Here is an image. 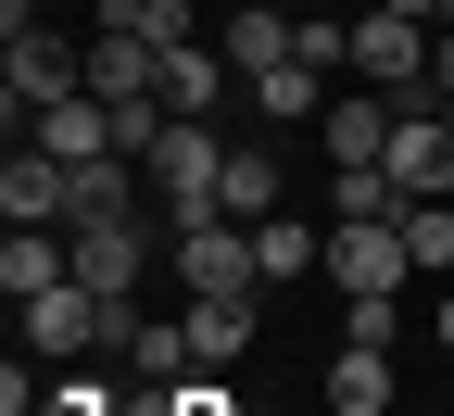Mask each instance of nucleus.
I'll return each instance as SVG.
<instances>
[{"mask_svg":"<svg viewBox=\"0 0 454 416\" xmlns=\"http://www.w3.org/2000/svg\"><path fill=\"white\" fill-rule=\"evenodd\" d=\"M391 114L404 101H328L316 127H328V164H391Z\"/></svg>","mask_w":454,"mask_h":416,"instance_id":"13","label":"nucleus"},{"mask_svg":"<svg viewBox=\"0 0 454 416\" xmlns=\"http://www.w3.org/2000/svg\"><path fill=\"white\" fill-rule=\"evenodd\" d=\"M391 215H404L391 164H328V227H391Z\"/></svg>","mask_w":454,"mask_h":416,"instance_id":"11","label":"nucleus"},{"mask_svg":"<svg viewBox=\"0 0 454 416\" xmlns=\"http://www.w3.org/2000/svg\"><path fill=\"white\" fill-rule=\"evenodd\" d=\"M76 290H101V303H139V265H152V227L139 215H76Z\"/></svg>","mask_w":454,"mask_h":416,"instance_id":"6","label":"nucleus"},{"mask_svg":"<svg viewBox=\"0 0 454 416\" xmlns=\"http://www.w3.org/2000/svg\"><path fill=\"white\" fill-rule=\"evenodd\" d=\"M253 253H265V290H291V278H316V227H303L291 202H278V215L253 227Z\"/></svg>","mask_w":454,"mask_h":416,"instance_id":"18","label":"nucleus"},{"mask_svg":"<svg viewBox=\"0 0 454 416\" xmlns=\"http://www.w3.org/2000/svg\"><path fill=\"white\" fill-rule=\"evenodd\" d=\"M38 13H51V0H0V38H26V26H38Z\"/></svg>","mask_w":454,"mask_h":416,"instance_id":"25","label":"nucleus"},{"mask_svg":"<svg viewBox=\"0 0 454 416\" xmlns=\"http://www.w3.org/2000/svg\"><path fill=\"white\" fill-rule=\"evenodd\" d=\"M391 13H417V26H442V0H391Z\"/></svg>","mask_w":454,"mask_h":416,"instance_id":"26","label":"nucleus"},{"mask_svg":"<svg viewBox=\"0 0 454 416\" xmlns=\"http://www.w3.org/2000/svg\"><path fill=\"white\" fill-rule=\"evenodd\" d=\"M328 416H366V404H328Z\"/></svg>","mask_w":454,"mask_h":416,"instance_id":"27","label":"nucleus"},{"mask_svg":"<svg viewBox=\"0 0 454 416\" xmlns=\"http://www.w3.org/2000/svg\"><path fill=\"white\" fill-rule=\"evenodd\" d=\"M101 26H127L152 51H190V0H101Z\"/></svg>","mask_w":454,"mask_h":416,"instance_id":"20","label":"nucleus"},{"mask_svg":"<svg viewBox=\"0 0 454 416\" xmlns=\"http://www.w3.org/2000/svg\"><path fill=\"white\" fill-rule=\"evenodd\" d=\"M429 38H442V26H417V13H391V0H366V13H354V76L417 101V89H429Z\"/></svg>","mask_w":454,"mask_h":416,"instance_id":"5","label":"nucleus"},{"mask_svg":"<svg viewBox=\"0 0 454 416\" xmlns=\"http://www.w3.org/2000/svg\"><path fill=\"white\" fill-rule=\"evenodd\" d=\"M215 101H227V51H202V38L164 51V114H215Z\"/></svg>","mask_w":454,"mask_h":416,"instance_id":"16","label":"nucleus"},{"mask_svg":"<svg viewBox=\"0 0 454 416\" xmlns=\"http://www.w3.org/2000/svg\"><path fill=\"white\" fill-rule=\"evenodd\" d=\"M215 215H240V227H265V215H278V152H265V139H240V152H227Z\"/></svg>","mask_w":454,"mask_h":416,"instance_id":"14","label":"nucleus"},{"mask_svg":"<svg viewBox=\"0 0 454 416\" xmlns=\"http://www.w3.org/2000/svg\"><path fill=\"white\" fill-rule=\"evenodd\" d=\"M127 366H139V391H177L202 353H190V316H127Z\"/></svg>","mask_w":454,"mask_h":416,"instance_id":"12","label":"nucleus"},{"mask_svg":"<svg viewBox=\"0 0 454 416\" xmlns=\"http://www.w3.org/2000/svg\"><path fill=\"white\" fill-rule=\"evenodd\" d=\"M89 89H101V101H164V51L127 38V26H101V38H89Z\"/></svg>","mask_w":454,"mask_h":416,"instance_id":"9","label":"nucleus"},{"mask_svg":"<svg viewBox=\"0 0 454 416\" xmlns=\"http://www.w3.org/2000/svg\"><path fill=\"white\" fill-rule=\"evenodd\" d=\"M429 341L454 353V278H429Z\"/></svg>","mask_w":454,"mask_h":416,"instance_id":"24","label":"nucleus"},{"mask_svg":"<svg viewBox=\"0 0 454 416\" xmlns=\"http://www.w3.org/2000/svg\"><path fill=\"white\" fill-rule=\"evenodd\" d=\"M404 253L417 278H454V202H404Z\"/></svg>","mask_w":454,"mask_h":416,"instance_id":"21","label":"nucleus"},{"mask_svg":"<svg viewBox=\"0 0 454 416\" xmlns=\"http://www.w3.org/2000/svg\"><path fill=\"white\" fill-rule=\"evenodd\" d=\"M340 328H354V341H379V353H391V341H404V303H340Z\"/></svg>","mask_w":454,"mask_h":416,"instance_id":"22","label":"nucleus"},{"mask_svg":"<svg viewBox=\"0 0 454 416\" xmlns=\"http://www.w3.org/2000/svg\"><path fill=\"white\" fill-rule=\"evenodd\" d=\"M101 341H127V303H101V290H38L26 303V353H51V366H76V353H101Z\"/></svg>","mask_w":454,"mask_h":416,"instance_id":"3","label":"nucleus"},{"mask_svg":"<svg viewBox=\"0 0 454 416\" xmlns=\"http://www.w3.org/2000/svg\"><path fill=\"white\" fill-rule=\"evenodd\" d=\"M391 177H404V202H454V114L442 101L391 114Z\"/></svg>","mask_w":454,"mask_h":416,"instance_id":"7","label":"nucleus"},{"mask_svg":"<svg viewBox=\"0 0 454 416\" xmlns=\"http://www.w3.org/2000/svg\"><path fill=\"white\" fill-rule=\"evenodd\" d=\"M89 89V51H64L51 26H26V38H0V114H13V139L38 127L51 101H76Z\"/></svg>","mask_w":454,"mask_h":416,"instance_id":"1","label":"nucleus"},{"mask_svg":"<svg viewBox=\"0 0 454 416\" xmlns=\"http://www.w3.org/2000/svg\"><path fill=\"white\" fill-rule=\"evenodd\" d=\"M253 114H265V127H316V114H328V76L316 64H278V76H253Z\"/></svg>","mask_w":454,"mask_h":416,"instance_id":"17","label":"nucleus"},{"mask_svg":"<svg viewBox=\"0 0 454 416\" xmlns=\"http://www.w3.org/2000/svg\"><path fill=\"white\" fill-rule=\"evenodd\" d=\"M190 353H202V366H240V353H253V290H227V303H190Z\"/></svg>","mask_w":454,"mask_h":416,"instance_id":"15","label":"nucleus"},{"mask_svg":"<svg viewBox=\"0 0 454 416\" xmlns=\"http://www.w3.org/2000/svg\"><path fill=\"white\" fill-rule=\"evenodd\" d=\"M303 13H328V0H303Z\"/></svg>","mask_w":454,"mask_h":416,"instance_id":"28","label":"nucleus"},{"mask_svg":"<svg viewBox=\"0 0 454 416\" xmlns=\"http://www.w3.org/2000/svg\"><path fill=\"white\" fill-rule=\"evenodd\" d=\"M328 404H366V416H391V353H379V341H340V366H328Z\"/></svg>","mask_w":454,"mask_h":416,"instance_id":"19","label":"nucleus"},{"mask_svg":"<svg viewBox=\"0 0 454 416\" xmlns=\"http://www.w3.org/2000/svg\"><path fill=\"white\" fill-rule=\"evenodd\" d=\"M404 278H417L404 215H391V227H328V290H340V303H404Z\"/></svg>","mask_w":454,"mask_h":416,"instance_id":"2","label":"nucleus"},{"mask_svg":"<svg viewBox=\"0 0 454 416\" xmlns=\"http://www.w3.org/2000/svg\"><path fill=\"white\" fill-rule=\"evenodd\" d=\"M177 278H190V303H227V290H265V253L240 215H202V227H177Z\"/></svg>","mask_w":454,"mask_h":416,"instance_id":"4","label":"nucleus"},{"mask_svg":"<svg viewBox=\"0 0 454 416\" xmlns=\"http://www.w3.org/2000/svg\"><path fill=\"white\" fill-rule=\"evenodd\" d=\"M417 101H442V114H454V26L429 38V89H417Z\"/></svg>","mask_w":454,"mask_h":416,"instance_id":"23","label":"nucleus"},{"mask_svg":"<svg viewBox=\"0 0 454 416\" xmlns=\"http://www.w3.org/2000/svg\"><path fill=\"white\" fill-rule=\"evenodd\" d=\"M64 278H76L64 227H13V240H0V290H13V303H38V290H64Z\"/></svg>","mask_w":454,"mask_h":416,"instance_id":"10","label":"nucleus"},{"mask_svg":"<svg viewBox=\"0 0 454 416\" xmlns=\"http://www.w3.org/2000/svg\"><path fill=\"white\" fill-rule=\"evenodd\" d=\"M278 64H303V13H278V0H240L227 13V76H278Z\"/></svg>","mask_w":454,"mask_h":416,"instance_id":"8","label":"nucleus"}]
</instances>
